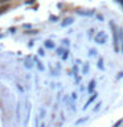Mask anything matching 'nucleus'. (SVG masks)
<instances>
[{
	"label": "nucleus",
	"instance_id": "f257e3e1",
	"mask_svg": "<svg viewBox=\"0 0 123 127\" xmlns=\"http://www.w3.org/2000/svg\"><path fill=\"white\" fill-rule=\"evenodd\" d=\"M8 8H9V5H3V7H0V15H1L3 12H5Z\"/></svg>",
	"mask_w": 123,
	"mask_h": 127
},
{
	"label": "nucleus",
	"instance_id": "f03ea898",
	"mask_svg": "<svg viewBox=\"0 0 123 127\" xmlns=\"http://www.w3.org/2000/svg\"><path fill=\"white\" fill-rule=\"evenodd\" d=\"M0 1H1V0H0Z\"/></svg>",
	"mask_w": 123,
	"mask_h": 127
}]
</instances>
